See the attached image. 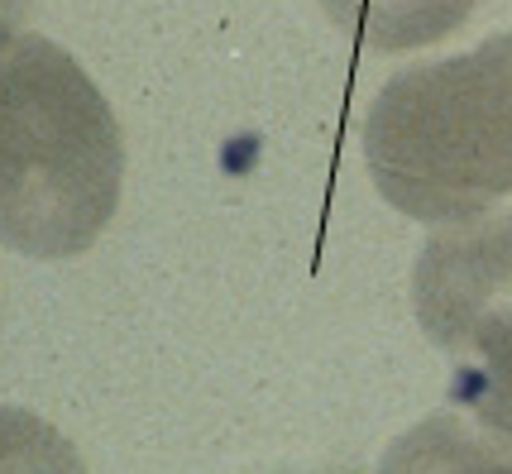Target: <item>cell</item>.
<instances>
[{
	"instance_id": "obj_4",
	"label": "cell",
	"mask_w": 512,
	"mask_h": 474,
	"mask_svg": "<svg viewBox=\"0 0 512 474\" xmlns=\"http://www.w3.org/2000/svg\"><path fill=\"white\" fill-rule=\"evenodd\" d=\"M379 474H512V441L474 427L465 412H431L383 451Z\"/></svg>"
},
{
	"instance_id": "obj_7",
	"label": "cell",
	"mask_w": 512,
	"mask_h": 474,
	"mask_svg": "<svg viewBox=\"0 0 512 474\" xmlns=\"http://www.w3.org/2000/svg\"><path fill=\"white\" fill-rule=\"evenodd\" d=\"M24 20H29V0H0V53L20 39Z\"/></svg>"
},
{
	"instance_id": "obj_6",
	"label": "cell",
	"mask_w": 512,
	"mask_h": 474,
	"mask_svg": "<svg viewBox=\"0 0 512 474\" xmlns=\"http://www.w3.org/2000/svg\"><path fill=\"white\" fill-rule=\"evenodd\" d=\"M0 474H91L63 431L39 412L0 403Z\"/></svg>"
},
{
	"instance_id": "obj_5",
	"label": "cell",
	"mask_w": 512,
	"mask_h": 474,
	"mask_svg": "<svg viewBox=\"0 0 512 474\" xmlns=\"http://www.w3.org/2000/svg\"><path fill=\"white\" fill-rule=\"evenodd\" d=\"M340 34L374 53H407L450 39L479 0H321Z\"/></svg>"
},
{
	"instance_id": "obj_3",
	"label": "cell",
	"mask_w": 512,
	"mask_h": 474,
	"mask_svg": "<svg viewBox=\"0 0 512 474\" xmlns=\"http://www.w3.org/2000/svg\"><path fill=\"white\" fill-rule=\"evenodd\" d=\"M412 307L450 360V403L512 441V211L436 230L412 269Z\"/></svg>"
},
{
	"instance_id": "obj_2",
	"label": "cell",
	"mask_w": 512,
	"mask_h": 474,
	"mask_svg": "<svg viewBox=\"0 0 512 474\" xmlns=\"http://www.w3.org/2000/svg\"><path fill=\"white\" fill-rule=\"evenodd\" d=\"M383 202L426 226H465L512 197V34L393 72L364 115Z\"/></svg>"
},
{
	"instance_id": "obj_1",
	"label": "cell",
	"mask_w": 512,
	"mask_h": 474,
	"mask_svg": "<svg viewBox=\"0 0 512 474\" xmlns=\"http://www.w3.org/2000/svg\"><path fill=\"white\" fill-rule=\"evenodd\" d=\"M125 139L82 63L44 34L0 53V245L77 259L111 226Z\"/></svg>"
}]
</instances>
